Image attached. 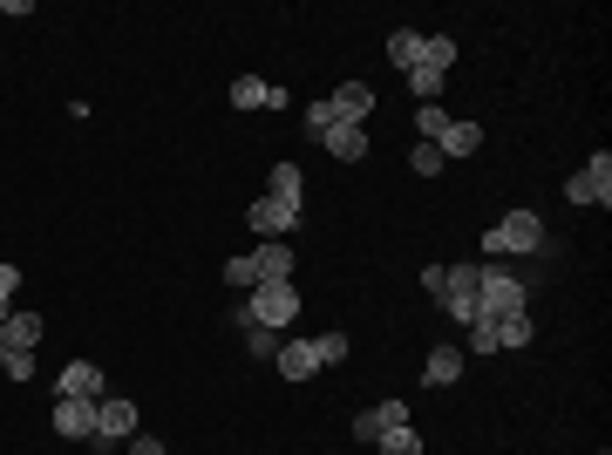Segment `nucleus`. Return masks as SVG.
<instances>
[{"label":"nucleus","instance_id":"1","mask_svg":"<svg viewBox=\"0 0 612 455\" xmlns=\"http://www.w3.org/2000/svg\"><path fill=\"white\" fill-rule=\"evenodd\" d=\"M293 280V245L286 238H259L252 251H239L232 265H225V286L232 292H252V286H286Z\"/></svg>","mask_w":612,"mask_h":455},{"label":"nucleus","instance_id":"2","mask_svg":"<svg viewBox=\"0 0 612 455\" xmlns=\"http://www.w3.org/2000/svg\"><path fill=\"white\" fill-rule=\"evenodd\" d=\"M531 313V286L510 265H476V320H510Z\"/></svg>","mask_w":612,"mask_h":455},{"label":"nucleus","instance_id":"3","mask_svg":"<svg viewBox=\"0 0 612 455\" xmlns=\"http://www.w3.org/2000/svg\"><path fill=\"white\" fill-rule=\"evenodd\" d=\"M545 218L538 211H503L490 232H483V251H490V265L497 259H518V251H545Z\"/></svg>","mask_w":612,"mask_h":455},{"label":"nucleus","instance_id":"4","mask_svg":"<svg viewBox=\"0 0 612 455\" xmlns=\"http://www.w3.org/2000/svg\"><path fill=\"white\" fill-rule=\"evenodd\" d=\"M368 116H374V82H334V95L306 103V122H347V130H361Z\"/></svg>","mask_w":612,"mask_h":455},{"label":"nucleus","instance_id":"5","mask_svg":"<svg viewBox=\"0 0 612 455\" xmlns=\"http://www.w3.org/2000/svg\"><path fill=\"white\" fill-rule=\"evenodd\" d=\"M239 307H245L252 326H272V334H286V326L299 320V292H293V280H286V286H252Z\"/></svg>","mask_w":612,"mask_h":455},{"label":"nucleus","instance_id":"6","mask_svg":"<svg viewBox=\"0 0 612 455\" xmlns=\"http://www.w3.org/2000/svg\"><path fill=\"white\" fill-rule=\"evenodd\" d=\"M565 197H572V205H612V157H605V150H599V157L592 164H578L572 177H565Z\"/></svg>","mask_w":612,"mask_h":455},{"label":"nucleus","instance_id":"7","mask_svg":"<svg viewBox=\"0 0 612 455\" xmlns=\"http://www.w3.org/2000/svg\"><path fill=\"white\" fill-rule=\"evenodd\" d=\"M443 313L456 320V326H470L476 320V265H443Z\"/></svg>","mask_w":612,"mask_h":455},{"label":"nucleus","instance_id":"8","mask_svg":"<svg viewBox=\"0 0 612 455\" xmlns=\"http://www.w3.org/2000/svg\"><path fill=\"white\" fill-rule=\"evenodd\" d=\"M130 435H137V401L102 394V401H95V442L110 448V442H130Z\"/></svg>","mask_w":612,"mask_h":455},{"label":"nucleus","instance_id":"9","mask_svg":"<svg viewBox=\"0 0 612 455\" xmlns=\"http://www.w3.org/2000/svg\"><path fill=\"white\" fill-rule=\"evenodd\" d=\"M306 136H314L327 157H341V164H361L368 157V130H347V122H306Z\"/></svg>","mask_w":612,"mask_h":455},{"label":"nucleus","instance_id":"10","mask_svg":"<svg viewBox=\"0 0 612 455\" xmlns=\"http://www.w3.org/2000/svg\"><path fill=\"white\" fill-rule=\"evenodd\" d=\"M102 394H110V381H102L95 361H68L55 374V401H102Z\"/></svg>","mask_w":612,"mask_h":455},{"label":"nucleus","instance_id":"11","mask_svg":"<svg viewBox=\"0 0 612 455\" xmlns=\"http://www.w3.org/2000/svg\"><path fill=\"white\" fill-rule=\"evenodd\" d=\"M299 218H306V211H299V205H279V197H259V205L245 211V224H252L259 238H293Z\"/></svg>","mask_w":612,"mask_h":455},{"label":"nucleus","instance_id":"12","mask_svg":"<svg viewBox=\"0 0 612 455\" xmlns=\"http://www.w3.org/2000/svg\"><path fill=\"white\" fill-rule=\"evenodd\" d=\"M272 367H279V381H314V374H320V347L314 340H279Z\"/></svg>","mask_w":612,"mask_h":455},{"label":"nucleus","instance_id":"13","mask_svg":"<svg viewBox=\"0 0 612 455\" xmlns=\"http://www.w3.org/2000/svg\"><path fill=\"white\" fill-rule=\"evenodd\" d=\"M388 428H408V401H381V408L354 415V442H381Z\"/></svg>","mask_w":612,"mask_h":455},{"label":"nucleus","instance_id":"14","mask_svg":"<svg viewBox=\"0 0 612 455\" xmlns=\"http://www.w3.org/2000/svg\"><path fill=\"white\" fill-rule=\"evenodd\" d=\"M232 109H286V89L266 82V75H239V82H232Z\"/></svg>","mask_w":612,"mask_h":455},{"label":"nucleus","instance_id":"15","mask_svg":"<svg viewBox=\"0 0 612 455\" xmlns=\"http://www.w3.org/2000/svg\"><path fill=\"white\" fill-rule=\"evenodd\" d=\"M55 435L95 442V401H55Z\"/></svg>","mask_w":612,"mask_h":455},{"label":"nucleus","instance_id":"16","mask_svg":"<svg viewBox=\"0 0 612 455\" xmlns=\"http://www.w3.org/2000/svg\"><path fill=\"white\" fill-rule=\"evenodd\" d=\"M463 381V347H436L422 361V388H456Z\"/></svg>","mask_w":612,"mask_h":455},{"label":"nucleus","instance_id":"17","mask_svg":"<svg viewBox=\"0 0 612 455\" xmlns=\"http://www.w3.org/2000/svg\"><path fill=\"white\" fill-rule=\"evenodd\" d=\"M436 150H443V164H456V157H476V150H483V122H449V130L436 136Z\"/></svg>","mask_w":612,"mask_h":455},{"label":"nucleus","instance_id":"18","mask_svg":"<svg viewBox=\"0 0 612 455\" xmlns=\"http://www.w3.org/2000/svg\"><path fill=\"white\" fill-rule=\"evenodd\" d=\"M35 340H41V313H14L0 326V347H14V353H35Z\"/></svg>","mask_w":612,"mask_h":455},{"label":"nucleus","instance_id":"19","mask_svg":"<svg viewBox=\"0 0 612 455\" xmlns=\"http://www.w3.org/2000/svg\"><path fill=\"white\" fill-rule=\"evenodd\" d=\"M388 62L408 75V68L422 62V35H416V28H395V35H388Z\"/></svg>","mask_w":612,"mask_h":455},{"label":"nucleus","instance_id":"20","mask_svg":"<svg viewBox=\"0 0 612 455\" xmlns=\"http://www.w3.org/2000/svg\"><path fill=\"white\" fill-rule=\"evenodd\" d=\"M416 68L449 75V68H456V41H449V35H422V62H416Z\"/></svg>","mask_w":612,"mask_h":455},{"label":"nucleus","instance_id":"21","mask_svg":"<svg viewBox=\"0 0 612 455\" xmlns=\"http://www.w3.org/2000/svg\"><path fill=\"white\" fill-rule=\"evenodd\" d=\"M299 184H306L299 164H272V191H266V197H279V205H299Z\"/></svg>","mask_w":612,"mask_h":455},{"label":"nucleus","instance_id":"22","mask_svg":"<svg viewBox=\"0 0 612 455\" xmlns=\"http://www.w3.org/2000/svg\"><path fill=\"white\" fill-rule=\"evenodd\" d=\"M449 122H456V116H449L443 103H416V130H422V143H436V136L449 130Z\"/></svg>","mask_w":612,"mask_h":455},{"label":"nucleus","instance_id":"23","mask_svg":"<svg viewBox=\"0 0 612 455\" xmlns=\"http://www.w3.org/2000/svg\"><path fill=\"white\" fill-rule=\"evenodd\" d=\"M463 353H503L497 347V320H470L463 326Z\"/></svg>","mask_w":612,"mask_h":455},{"label":"nucleus","instance_id":"24","mask_svg":"<svg viewBox=\"0 0 612 455\" xmlns=\"http://www.w3.org/2000/svg\"><path fill=\"white\" fill-rule=\"evenodd\" d=\"M531 334H538V326H531V313L497 320V347H531Z\"/></svg>","mask_w":612,"mask_h":455},{"label":"nucleus","instance_id":"25","mask_svg":"<svg viewBox=\"0 0 612 455\" xmlns=\"http://www.w3.org/2000/svg\"><path fill=\"white\" fill-rule=\"evenodd\" d=\"M381 455H422V435L416 428H388V435H381Z\"/></svg>","mask_w":612,"mask_h":455},{"label":"nucleus","instance_id":"26","mask_svg":"<svg viewBox=\"0 0 612 455\" xmlns=\"http://www.w3.org/2000/svg\"><path fill=\"white\" fill-rule=\"evenodd\" d=\"M408 89H416V103H436V95H443V75L436 68H408Z\"/></svg>","mask_w":612,"mask_h":455},{"label":"nucleus","instance_id":"27","mask_svg":"<svg viewBox=\"0 0 612 455\" xmlns=\"http://www.w3.org/2000/svg\"><path fill=\"white\" fill-rule=\"evenodd\" d=\"M314 347H320V367H341L347 353H354V340H347V334H320Z\"/></svg>","mask_w":612,"mask_h":455},{"label":"nucleus","instance_id":"28","mask_svg":"<svg viewBox=\"0 0 612 455\" xmlns=\"http://www.w3.org/2000/svg\"><path fill=\"white\" fill-rule=\"evenodd\" d=\"M14 292H21V265H0V326L14 320Z\"/></svg>","mask_w":612,"mask_h":455},{"label":"nucleus","instance_id":"29","mask_svg":"<svg viewBox=\"0 0 612 455\" xmlns=\"http://www.w3.org/2000/svg\"><path fill=\"white\" fill-rule=\"evenodd\" d=\"M408 164H416V177H443V150L436 143H416V150H408Z\"/></svg>","mask_w":612,"mask_h":455},{"label":"nucleus","instance_id":"30","mask_svg":"<svg viewBox=\"0 0 612 455\" xmlns=\"http://www.w3.org/2000/svg\"><path fill=\"white\" fill-rule=\"evenodd\" d=\"M130 455H170V448H164L157 435H130Z\"/></svg>","mask_w":612,"mask_h":455}]
</instances>
